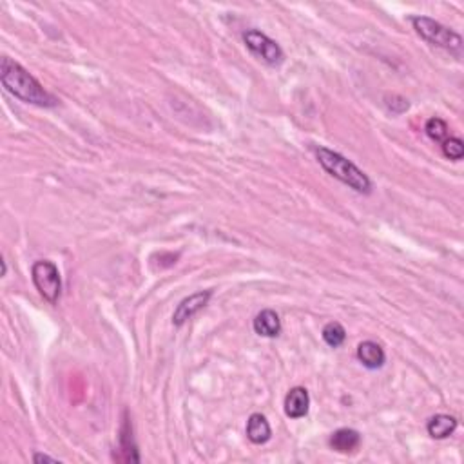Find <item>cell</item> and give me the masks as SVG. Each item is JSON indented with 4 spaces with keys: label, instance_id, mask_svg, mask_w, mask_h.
<instances>
[{
    "label": "cell",
    "instance_id": "obj_1",
    "mask_svg": "<svg viewBox=\"0 0 464 464\" xmlns=\"http://www.w3.org/2000/svg\"><path fill=\"white\" fill-rule=\"evenodd\" d=\"M0 82L15 99L39 107H55L59 100L44 89L42 84L20 66L19 62L4 56L0 60Z\"/></svg>",
    "mask_w": 464,
    "mask_h": 464
},
{
    "label": "cell",
    "instance_id": "obj_2",
    "mask_svg": "<svg viewBox=\"0 0 464 464\" xmlns=\"http://www.w3.org/2000/svg\"><path fill=\"white\" fill-rule=\"evenodd\" d=\"M314 153L319 161V166L327 171L328 174L338 178V180L343 181L345 185H348L355 193L370 194V191H372V181H370V178L366 176L355 163H352L348 158L321 146L314 147Z\"/></svg>",
    "mask_w": 464,
    "mask_h": 464
},
{
    "label": "cell",
    "instance_id": "obj_3",
    "mask_svg": "<svg viewBox=\"0 0 464 464\" xmlns=\"http://www.w3.org/2000/svg\"><path fill=\"white\" fill-rule=\"evenodd\" d=\"M413 29L417 31V35H421V39H425L426 42L433 44L437 48H443L450 53H455L457 56L463 51V39L460 35H457L453 29L446 28L437 20L430 19V16H412L410 19Z\"/></svg>",
    "mask_w": 464,
    "mask_h": 464
},
{
    "label": "cell",
    "instance_id": "obj_4",
    "mask_svg": "<svg viewBox=\"0 0 464 464\" xmlns=\"http://www.w3.org/2000/svg\"><path fill=\"white\" fill-rule=\"evenodd\" d=\"M31 276L40 296L51 305H55L62 294V280H60V272L56 265L48 260L36 261L31 268Z\"/></svg>",
    "mask_w": 464,
    "mask_h": 464
},
{
    "label": "cell",
    "instance_id": "obj_5",
    "mask_svg": "<svg viewBox=\"0 0 464 464\" xmlns=\"http://www.w3.org/2000/svg\"><path fill=\"white\" fill-rule=\"evenodd\" d=\"M243 42L254 55H258L261 60L271 64V66H280V64L283 62V49L278 46V42L268 39L267 35H263V33L258 31V29H248V31H245Z\"/></svg>",
    "mask_w": 464,
    "mask_h": 464
},
{
    "label": "cell",
    "instance_id": "obj_6",
    "mask_svg": "<svg viewBox=\"0 0 464 464\" xmlns=\"http://www.w3.org/2000/svg\"><path fill=\"white\" fill-rule=\"evenodd\" d=\"M213 298V292L205 291V292H196V294L189 296V298H185L178 308L174 311L173 314V323L176 327H181L185 321H189L193 316H196L198 312L203 311L207 307V303Z\"/></svg>",
    "mask_w": 464,
    "mask_h": 464
},
{
    "label": "cell",
    "instance_id": "obj_7",
    "mask_svg": "<svg viewBox=\"0 0 464 464\" xmlns=\"http://www.w3.org/2000/svg\"><path fill=\"white\" fill-rule=\"evenodd\" d=\"M308 406H311V395H308L307 388L303 386H294L288 390L287 398H285V413L292 419H301L308 413Z\"/></svg>",
    "mask_w": 464,
    "mask_h": 464
},
{
    "label": "cell",
    "instance_id": "obj_8",
    "mask_svg": "<svg viewBox=\"0 0 464 464\" xmlns=\"http://www.w3.org/2000/svg\"><path fill=\"white\" fill-rule=\"evenodd\" d=\"M328 445L332 446V450H336L339 453H352L361 445V435L352 428H339L331 435Z\"/></svg>",
    "mask_w": 464,
    "mask_h": 464
},
{
    "label": "cell",
    "instance_id": "obj_9",
    "mask_svg": "<svg viewBox=\"0 0 464 464\" xmlns=\"http://www.w3.org/2000/svg\"><path fill=\"white\" fill-rule=\"evenodd\" d=\"M358 359L370 370L381 368L386 361L383 346L375 341H363L358 346Z\"/></svg>",
    "mask_w": 464,
    "mask_h": 464
},
{
    "label": "cell",
    "instance_id": "obj_10",
    "mask_svg": "<svg viewBox=\"0 0 464 464\" xmlns=\"http://www.w3.org/2000/svg\"><path fill=\"white\" fill-rule=\"evenodd\" d=\"M254 332L263 338H278L281 332V319L274 311L267 308L254 318Z\"/></svg>",
    "mask_w": 464,
    "mask_h": 464
},
{
    "label": "cell",
    "instance_id": "obj_11",
    "mask_svg": "<svg viewBox=\"0 0 464 464\" xmlns=\"http://www.w3.org/2000/svg\"><path fill=\"white\" fill-rule=\"evenodd\" d=\"M271 425L261 413H252L247 421V437L254 445H265L271 439Z\"/></svg>",
    "mask_w": 464,
    "mask_h": 464
},
{
    "label": "cell",
    "instance_id": "obj_12",
    "mask_svg": "<svg viewBox=\"0 0 464 464\" xmlns=\"http://www.w3.org/2000/svg\"><path fill=\"white\" fill-rule=\"evenodd\" d=\"M120 452L123 453L118 460H126V463H138L140 455H138L136 445L133 440V426H131L127 413L123 415V425L120 430Z\"/></svg>",
    "mask_w": 464,
    "mask_h": 464
},
{
    "label": "cell",
    "instance_id": "obj_13",
    "mask_svg": "<svg viewBox=\"0 0 464 464\" xmlns=\"http://www.w3.org/2000/svg\"><path fill=\"white\" fill-rule=\"evenodd\" d=\"M426 428H428L430 437H433V439H446L455 432L457 419L452 415H446V413H439V415L430 419Z\"/></svg>",
    "mask_w": 464,
    "mask_h": 464
},
{
    "label": "cell",
    "instance_id": "obj_14",
    "mask_svg": "<svg viewBox=\"0 0 464 464\" xmlns=\"http://www.w3.org/2000/svg\"><path fill=\"white\" fill-rule=\"evenodd\" d=\"M323 339H325V343H327L328 346H332V348H338V346H341L343 343H345L346 339V331L343 328L341 323H328V325H325V328H323Z\"/></svg>",
    "mask_w": 464,
    "mask_h": 464
},
{
    "label": "cell",
    "instance_id": "obj_15",
    "mask_svg": "<svg viewBox=\"0 0 464 464\" xmlns=\"http://www.w3.org/2000/svg\"><path fill=\"white\" fill-rule=\"evenodd\" d=\"M426 134L432 138L433 142H445L446 138H448V123L445 120L440 118H430L425 126Z\"/></svg>",
    "mask_w": 464,
    "mask_h": 464
},
{
    "label": "cell",
    "instance_id": "obj_16",
    "mask_svg": "<svg viewBox=\"0 0 464 464\" xmlns=\"http://www.w3.org/2000/svg\"><path fill=\"white\" fill-rule=\"evenodd\" d=\"M443 154L453 161L463 160L464 156V143L460 138H446L443 142Z\"/></svg>",
    "mask_w": 464,
    "mask_h": 464
},
{
    "label": "cell",
    "instance_id": "obj_17",
    "mask_svg": "<svg viewBox=\"0 0 464 464\" xmlns=\"http://www.w3.org/2000/svg\"><path fill=\"white\" fill-rule=\"evenodd\" d=\"M33 460H35L36 464L39 463H59V459H55V457H49V455H44V453H35Z\"/></svg>",
    "mask_w": 464,
    "mask_h": 464
}]
</instances>
